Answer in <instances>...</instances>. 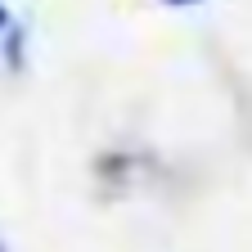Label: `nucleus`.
Returning a JSON list of instances; mask_svg holds the SVG:
<instances>
[{"mask_svg": "<svg viewBox=\"0 0 252 252\" xmlns=\"http://www.w3.org/2000/svg\"><path fill=\"white\" fill-rule=\"evenodd\" d=\"M0 63H5V72H27V27L14 18L5 32H0Z\"/></svg>", "mask_w": 252, "mask_h": 252, "instance_id": "obj_1", "label": "nucleus"}, {"mask_svg": "<svg viewBox=\"0 0 252 252\" xmlns=\"http://www.w3.org/2000/svg\"><path fill=\"white\" fill-rule=\"evenodd\" d=\"M158 5H167V9H194V5H203V0H158Z\"/></svg>", "mask_w": 252, "mask_h": 252, "instance_id": "obj_2", "label": "nucleus"}, {"mask_svg": "<svg viewBox=\"0 0 252 252\" xmlns=\"http://www.w3.org/2000/svg\"><path fill=\"white\" fill-rule=\"evenodd\" d=\"M9 23H14V14H9V5H5V0H0V32H5Z\"/></svg>", "mask_w": 252, "mask_h": 252, "instance_id": "obj_3", "label": "nucleus"}, {"mask_svg": "<svg viewBox=\"0 0 252 252\" xmlns=\"http://www.w3.org/2000/svg\"><path fill=\"white\" fill-rule=\"evenodd\" d=\"M0 252H9V248H5V239H0Z\"/></svg>", "mask_w": 252, "mask_h": 252, "instance_id": "obj_4", "label": "nucleus"}]
</instances>
